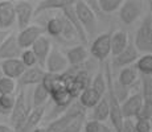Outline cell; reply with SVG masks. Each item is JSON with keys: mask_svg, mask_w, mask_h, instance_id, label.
I'll list each match as a JSON object with an SVG mask.
<instances>
[{"mask_svg": "<svg viewBox=\"0 0 152 132\" xmlns=\"http://www.w3.org/2000/svg\"><path fill=\"white\" fill-rule=\"evenodd\" d=\"M134 46L143 54H152V17L151 15L143 19L134 39Z\"/></svg>", "mask_w": 152, "mask_h": 132, "instance_id": "obj_1", "label": "cell"}, {"mask_svg": "<svg viewBox=\"0 0 152 132\" xmlns=\"http://www.w3.org/2000/svg\"><path fill=\"white\" fill-rule=\"evenodd\" d=\"M82 114H86V110L78 103V101L73 102L72 106L58 118L49 122V124L45 127L46 132H62L66 127L73 122L75 118H78Z\"/></svg>", "mask_w": 152, "mask_h": 132, "instance_id": "obj_2", "label": "cell"}, {"mask_svg": "<svg viewBox=\"0 0 152 132\" xmlns=\"http://www.w3.org/2000/svg\"><path fill=\"white\" fill-rule=\"evenodd\" d=\"M74 11L77 15V19L80 20L86 36H94L97 33V19L98 17L94 15L89 5L86 4L85 0H77L74 1Z\"/></svg>", "mask_w": 152, "mask_h": 132, "instance_id": "obj_3", "label": "cell"}, {"mask_svg": "<svg viewBox=\"0 0 152 132\" xmlns=\"http://www.w3.org/2000/svg\"><path fill=\"white\" fill-rule=\"evenodd\" d=\"M31 111H32V108H31V103H29V101H28V95L25 94L24 90H20L16 96L15 107L10 115L11 123H12V125H13V132L17 131L24 124Z\"/></svg>", "mask_w": 152, "mask_h": 132, "instance_id": "obj_4", "label": "cell"}, {"mask_svg": "<svg viewBox=\"0 0 152 132\" xmlns=\"http://www.w3.org/2000/svg\"><path fill=\"white\" fill-rule=\"evenodd\" d=\"M144 3L140 0H126L119 8V19L126 25H131L142 16Z\"/></svg>", "mask_w": 152, "mask_h": 132, "instance_id": "obj_5", "label": "cell"}, {"mask_svg": "<svg viewBox=\"0 0 152 132\" xmlns=\"http://www.w3.org/2000/svg\"><path fill=\"white\" fill-rule=\"evenodd\" d=\"M111 33H102L93 40L90 45V54L98 61H106L111 54Z\"/></svg>", "mask_w": 152, "mask_h": 132, "instance_id": "obj_6", "label": "cell"}, {"mask_svg": "<svg viewBox=\"0 0 152 132\" xmlns=\"http://www.w3.org/2000/svg\"><path fill=\"white\" fill-rule=\"evenodd\" d=\"M69 69V63L66 60V55L58 49L52 48L48 58L45 62V71L50 74H58L61 75Z\"/></svg>", "mask_w": 152, "mask_h": 132, "instance_id": "obj_7", "label": "cell"}, {"mask_svg": "<svg viewBox=\"0 0 152 132\" xmlns=\"http://www.w3.org/2000/svg\"><path fill=\"white\" fill-rule=\"evenodd\" d=\"M15 16H16V23L20 31L31 25L32 17L34 16V7L31 1L20 0L15 3Z\"/></svg>", "mask_w": 152, "mask_h": 132, "instance_id": "obj_8", "label": "cell"}, {"mask_svg": "<svg viewBox=\"0 0 152 132\" xmlns=\"http://www.w3.org/2000/svg\"><path fill=\"white\" fill-rule=\"evenodd\" d=\"M44 34V29L39 25H28L27 28L21 29L19 32V34H16L17 37V44H19L20 49L25 50V49H31L32 45L36 42V40L40 36Z\"/></svg>", "mask_w": 152, "mask_h": 132, "instance_id": "obj_9", "label": "cell"}, {"mask_svg": "<svg viewBox=\"0 0 152 132\" xmlns=\"http://www.w3.org/2000/svg\"><path fill=\"white\" fill-rule=\"evenodd\" d=\"M23 50L20 49L19 44H17V37L16 33H11L4 42L0 45V62L7 60H16L20 58Z\"/></svg>", "mask_w": 152, "mask_h": 132, "instance_id": "obj_10", "label": "cell"}, {"mask_svg": "<svg viewBox=\"0 0 152 132\" xmlns=\"http://www.w3.org/2000/svg\"><path fill=\"white\" fill-rule=\"evenodd\" d=\"M143 96L140 93H135L132 95H128V98L121 103V111L124 119L136 118L143 106Z\"/></svg>", "mask_w": 152, "mask_h": 132, "instance_id": "obj_11", "label": "cell"}, {"mask_svg": "<svg viewBox=\"0 0 152 132\" xmlns=\"http://www.w3.org/2000/svg\"><path fill=\"white\" fill-rule=\"evenodd\" d=\"M31 50L33 52V54L36 55L37 58V65L42 69H45V62L46 58H48L49 53L52 50V42L48 36H40L39 39L36 40V42L32 45Z\"/></svg>", "mask_w": 152, "mask_h": 132, "instance_id": "obj_12", "label": "cell"}, {"mask_svg": "<svg viewBox=\"0 0 152 132\" xmlns=\"http://www.w3.org/2000/svg\"><path fill=\"white\" fill-rule=\"evenodd\" d=\"M140 57V53L136 50V48L134 46L132 42H130L127 45V48L124 49L121 54H118L116 57H114L113 60V66L115 67H128L132 63H135L138 61V58Z\"/></svg>", "mask_w": 152, "mask_h": 132, "instance_id": "obj_13", "label": "cell"}, {"mask_svg": "<svg viewBox=\"0 0 152 132\" xmlns=\"http://www.w3.org/2000/svg\"><path fill=\"white\" fill-rule=\"evenodd\" d=\"M15 23V3L11 0H0V29L8 31Z\"/></svg>", "mask_w": 152, "mask_h": 132, "instance_id": "obj_14", "label": "cell"}, {"mask_svg": "<svg viewBox=\"0 0 152 132\" xmlns=\"http://www.w3.org/2000/svg\"><path fill=\"white\" fill-rule=\"evenodd\" d=\"M45 74H46L45 69H42V67H40V66L25 69V71L23 73V75L19 78V83H20V86H23V87L37 86V85H40L42 82Z\"/></svg>", "mask_w": 152, "mask_h": 132, "instance_id": "obj_15", "label": "cell"}, {"mask_svg": "<svg viewBox=\"0 0 152 132\" xmlns=\"http://www.w3.org/2000/svg\"><path fill=\"white\" fill-rule=\"evenodd\" d=\"M45 111H46L45 106H42V107L32 108V111L29 112V115H28L27 120H25V123L15 132H32L33 130H36V128L40 127V124H41L44 116H45Z\"/></svg>", "mask_w": 152, "mask_h": 132, "instance_id": "obj_16", "label": "cell"}, {"mask_svg": "<svg viewBox=\"0 0 152 132\" xmlns=\"http://www.w3.org/2000/svg\"><path fill=\"white\" fill-rule=\"evenodd\" d=\"M66 60H68V63L70 67H77L81 66L83 62L87 61V57H89V50L85 48L83 45H75L69 48L65 53Z\"/></svg>", "mask_w": 152, "mask_h": 132, "instance_id": "obj_17", "label": "cell"}, {"mask_svg": "<svg viewBox=\"0 0 152 132\" xmlns=\"http://www.w3.org/2000/svg\"><path fill=\"white\" fill-rule=\"evenodd\" d=\"M0 69H1L4 77L11 78V79H19L23 75V73L25 71V66L23 65V62L19 58L3 61L0 63Z\"/></svg>", "mask_w": 152, "mask_h": 132, "instance_id": "obj_18", "label": "cell"}, {"mask_svg": "<svg viewBox=\"0 0 152 132\" xmlns=\"http://www.w3.org/2000/svg\"><path fill=\"white\" fill-rule=\"evenodd\" d=\"M50 99L53 101L54 107H60V108H69L73 102H74V98L70 95L68 87L65 85L56 89L54 91H52Z\"/></svg>", "mask_w": 152, "mask_h": 132, "instance_id": "obj_19", "label": "cell"}, {"mask_svg": "<svg viewBox=\"0 0 152 132\" xmlns=\"http://www.w3.org/2000/svg\"><path fill=\"white\" fill-rule=\"evenodd\" d=\"M128 44H130V41H128L127 32L122 31V29L114 32V33L111 34V41H110L111 55H113V57H116L118 54H121V53L127 48Z\"/></svg>", "mask_w": 152, "mask_h": 132, "instance_id": "obj_20", "label": "cell"}, {"mask_svg": "<svg viewBox=\"0 0 152 132\" xmlns=\"http://www.w3.org/2000/svg\"><path fill=\"white\" fill-rule=\"evenodd\" d=\"M62 16L73 25V28H74V31H75V33H77L78 39L82 41L83 44H86L87 42V36H86V33H85V31H83L82 25H81L80 20L77 19V15H75V11H74V4L69 5V7H66V8H64V9H62Z\"/></svg>", "mask_w": 152, "mask_h": 132, "instance_id": "obj_21", "label": "cell"}, {"mask_svg": "<svg viewBox=\"0 0 152 132\" xmlns=\"http://www.w3.org/2000/svg\"><path fill=\"white\" fill-rule=\"evenodd\" d=\"M74 4V0H41L36 8H34V16L46 12V11H53V9H61L69 7V5Z\"/></svg>", "mask_w": 152, "mask_h": 132, "instance_id": "obj_22", "label": "cell"}, {"mask_svg": "<svg viewBox=\"0 0 152 132\" xmlns=\"http://www.w3.org/2000/svg\"><path fill=\"white\" fill-rule=\"evenodd\" d=\"M102 98H103V96H101L95 90H93L91 87L89 86L87 89H85L80 94V96H78V103L82 106L85 110H87V108H94Z\"/></svg>", "mask_w": 152, "mask_h": 132, "instance_id": "obj_23", "label": "cell"}, {"mask_svg": "<svg viewBox=\"0 0 152 132\" xmlns=\"http://www.w3.org/2000/svg\"><path fill=\"white\" fill-rule=\"evenodd\" d=\"M138 78H139V74L135 67H132V66L123 67V69L121 70V73H119L118 83L121 85V86L126 87V89H130L131 86H134V85L136 83Z\"/></svg>", "mask_w": 152, "mask_h": 132, "instance_id": "obj_24", "label": "cell"}, {"mask_svg": "<svg viewBox=\"0 0 152 132\" xmlns=\"http://www.w3.org/2000/svg\"><path fill=\"white\" fill-rule=\"evenodd\" d=\"M109 116H110V104L106 98V94H104L103 98L93 108V120L103 123V122H106V120H109Z\"/></svg>", "mask_w": 152, "mask_h": 132, "instance_id": "obj_25", "label": "cell"}, {"mask_svg": "<svg viewBox=\"0 0 152 132\" xmlns=\"http://www.w3.org/2000/svg\"><path fill=\"white\" fill-rule=\"evenodd\" d=\"M48 99H50V94L48 90L42 86L41 83L34 86L33 91H32V102H33V108L36 107H42L46 104Z\"/></svg>", "mask_w": 152, "mask_h": 132, "instance_id": "obj_26", "label": "cell"}, {"mask_svg": "<svg viewBox=\"0 0 152 132\" xmlns=\"http://www.w3.org/2000/svg\"><path fill=\"white\" fill-rule=\"evenodd\" d=\"M46 32L52 37H61L64 32V16L52 17L46 24Z\"/></svg>", "mask_w": 152, "mask_h": 132, "instance_id": "obj_27", "label": "cell"}, {"mask_svg": "<svg viewBox=\"0 0 152 132\" xmlns=\"http://www.w3.org/2000/svg\"><path fill=\"white\" fill-rule=\"evenodd\" d=\"M136 71L142 75H152V54H143L135 62Z\"/></svg>", "mask_w": 152, "mask_h": 132, "instance_id": "obj_28", "label": "cell"}, {"mask_svg": "<svg viewBox=\"0 0 152 132\" xmlns=\"http://www.w3.org/2000/svg\"><path fill=\"white\" fill-rule=\"evenodd\" d=\"M15 103H16L15 95H0V115H11Z\"/></svg>", "mask_w": 152, "mask_h": 132, "instance_id": "obj_29", "label": "cell"}, {"mask_svg": "<svg viewBox=\"0 0 152 132\" xmlns=\"http://www.w3.org/2000/svg\"><path fill=\"white\" fill-rule=\"evenodd\" d=\"M90 87H91L93 90H95L101 96H104L106 90H107V82H106V78H104L103 73H97V74H95V77L91 79Z\"/></svg>", "mask_w": 152, "mask_h": 132, "instance_id": "obj_30", "label": "cell"}, {"mask_svg": "<svg viewBox=\"0 0 152 132\" xmlns=\"http://www.w3.org/2000/svg\"><path fill=\"white\" fill-rule=\"evenodd\" d=\"M122 0H98V7L101 12L103 13H111L118 11L122 7Z\"/></svg>", "mask_w": 152, "mask_h": 132, "instance_id": "obj_31", "label": "cell"}, {"mask_svg": "<svg viewBox=\"0 0 152 132\" xmlns=\"http://www.w3.org/2000/svg\"><path fill=\"white\" fill-rule=\"evenodd\" d=\"M83 132H111V128L107 127L104 123L97 120H86L83 124Z\"/></svg>", "mask_w": 152, "mask_h": 132, "instance_id": "obj_32", "label": "cell"}, {"mask_svg": "<svg viewBox=\"0 0 152 132\" xmlns=\"http://www.w3.org/2000/svg\"><path fill=\"white\" fill-rule=\"evenodd\" d=\"M16 90V81L7 77L0 79V95H15Z\"/></svg>", "mask_w": 152, "mask_h": 132, "instance_id": "obj_33", "label": "cell"}, {"mask_svg": "<svg viewBox=\"0 0 152 132\" xmlns=\"http://www.w3.org/2000/svg\"><path fill=\"white\" fill-rule=\"evenodd\" d=\"M19 60L23 62V65L25 66V69H31V67L37 66V58H36V55L33 54V52H32L31 49H25V50H23Z\"/></svg>", "mask_w": 152, "mask_h": 132, "instance_id": "obj_34", "label": "cell"}, {"mask_svg": "<svg viewBox=\"0 0 152 132\" xmlns=\"http://www.w3.org/2000/svg\"><path fill=\"white\" fill-rule=\"evenodd\" d=\"M86 122V114H82L78 118H75L62 132H81L83 130V124Z\"/></svg>", "mask_w": 152, "mask_h": 132, "instance_id": "obj_35", "label": "cell"}, {"mask_svg": "<svg viewBox=\"0 0 152 132\" xmlns=\"http://www.w3.org/2000/svg\"><path fill=\"white\" fill-rule=\"evenodd\" d=\"M142 94L143 99L152 96V75H142Z\"/></svg>", "mask_w": 152, "mask_h": 132, "instance_id": "obj_36", "label": "cell"}, {"mask_svg": "<svg viewBox=\"0 0 152 132\" xmlns=\"http://www.w3.org/2000/svg\"><path fill=\"white\" fill-rule=\"evenodd\" d=\"M135 131L136 132H152L151 122H150V120L136 119V122H135Z\"/></svg>", "mask_w": 152, "mask_h": 132, "instance_id": "obj_37", "label": "cell"}, {"mask_svg": "<svg viewBox=\"0 0 152 132\" xmlns=\"http://www.w3.org/2000/svg\"><path fill=\"white\" fill-rule=\"evenodd\" d=\"M11 34L10 31H4V29H0V45H1L3 42H4V40L7 39L8 36Z\"/></svg>", "mask_w": 152, "mask_h": 132, "instance_id": "obj_38", "label": "cell"}, {"mask_svg": "<svg viewBox=\"0 0 152 132\" xmlns=\"http://www.w3.org/2000/svg\"><path fill=\"white\" fill-rule=\"evenodd\" d=\"M0 132H13V128H11L10 125L0 124Z\"/></svg>", "mask_w": 152, "mask_h": 132, "instance_id": "obj_39", "label": "cell"}, {"mask_svg": "<svg viewBox=\"0 0 152 132\" xmlns=\"http://www.w3.org/2000/svg\"><path fill=\"white\" fill-rule=\"evenodd\" d=\"M32 132H46V130H45V127H41V125H40V127H37L36 130H33Z\"/></svg>", "mask_w": 152, "mask_h": 132, "instance_id": "obj_40", "label": "cell"}, {"mask_svg": "<svg viewBox=\"0 0 152 132\" xmlns=\"http://www.w3.org/2000/svg\"><path fill=\"white\" fill-rule=\"evenodd\" d=\"M148 5H150V11H151V17H152V0H150V1H148Z\"/></svg>", "mask_w": 152, "mask_h": 132, "instance_id": "obj_41", "label": "cell"}, {"mask_svg": "<svg viewBox=\"0 0 152 132\" xmlns=\"http://www.w3.org/2000/svg\"><path fill=\"white\" fill-rule=\"evenodd\" d=\"M3 77H4V75H3V71H1V69H0V79H1Z\"/></svg>", "mask_w": 152, "mask_h": 132, "instance_id": "obj_42", "label": "cell"}]
</instances>
